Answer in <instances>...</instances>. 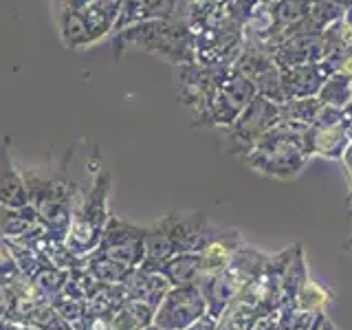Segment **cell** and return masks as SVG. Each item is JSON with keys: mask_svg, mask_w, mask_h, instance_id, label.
Listing matches in <instances>:
<instances>
[{"mask_svg": "<svg viewBox=\"0 0 352 330\" xmlns=\"http://www.w3.org/2000/svg\"><path fill=\"white\" fill-rule=\"evenodd\" d=\"M346 9L348 7L337 3V0H313V5H311V9H308L306 18L289 33V36H293V33H324L344 18Z\"/></svg>", "mask_w": 352, "mask_h": 330, "instance_id": "22", "label": "cell"}, {"mask_svg": "<svg viewBox=\"0 0 352 330\" xmlns=\"http://www.w3.org/2000/svg\"><path fill=\"white\" fill-rule=\"evenodd\" d=\"M190 3H198V5H209V7H223L227 0H190Z\"/></svg>", "mask_w": 352, "mask_h": 330, "instance_id": "38", "label": "cell"}, {"mask_svg": "<svg viewBox=\"0 0 352 330\" xmlns=\"http://www.w3.org/2000/svg\"><path fill=\"white\" fill-rule=\"evenodd\" d=\"M311 5H313V0H275V3H271V14H273L275 40H278V47L282 44V40L306 18ZM275 51H278V49H275Z\"/></svg>", "mask_w": 352, "mask_h": 330, "instance_id": "25", "label": "cell"}, {"mask_svg": "<svg viewBox=\"0 0 352 330\" xmlns=\"http://www.w3.org/2000/svg\"><path fill=\"white\" fill-rule=\"evenodd\" d=\"M308 130L311 126L280 119L245 157L247 168L278 181L295 179L304 170L306 161L311 159Z\"/></svg>", "mask_w": 352, "mask_h": 330, "instance_id": "3", "label": "cell"}, {"mask_svg": "<svg viewBox=\"0 0 352 330\" xmlns=\"http://www.w3.org/2000/svg\"><path fill=\"white\" fill-rule=\"evenodd\" d=\"M326 58H328V44L324 33H293L273 53V60L280 66V71L324 62Z\"/></svg>", "mask_w": 352, "mask_h": 330, "instance_id": "15", "label": "cell"}, {"mask_svg": "<svg viewBox=\"0 0 352 330\" xmlns=\"http://www.w3.org/2000/svg\"><path fill=\"white\" fill-rule=\"evenodd\" d=\"M346 251H350V253H352V236L346 240Z\"/></svg>", "mask_w": 352, "mask_h": 330, "instance_id": "40", "label": "cell"}, {"mask_svg": "<svg viewBox=\"0 0 352 330\" xmlns=\"http://www.w3.org/2000/svg\"><path fill=\"white\" fill-rule=\"evenodd\" d=\"M335 73V69L326 60L295 66V69H284L282 75V91L284 99H302V97H317L326 80Z\"/></svg>", "mask_w": 352, "mask_h": 330, "instance_id": "16", "label": "cell"}, {"mask_svg": "<svg viewBox=\"0 0 352 330\" xmlns=\"http://www.w3.org/2000/svg\"><path fill=\"white\" fill-rule=\"evenodd\" d=\"M154 313H157V308L137 302V300H126L115 313L110 328L113 330H148L154 324Z\"/></svg>", "mask_w": 352, "mask_h": 330, "instance_id": "26", "label": "cell"}, {"mask_svg": "<svg viewBox=\"0 0 352 330\" xmlns=\"http://www.w3.org/2000/svg\"><path fill=\"white\" fill-rule=\"evenodd\" d=\"M91 3L93 0H58L55 9H58V16H69V14H80Z\"/></svg>", "mask_w": 352, "mask_h": 330, "instance_id": "34", "label": "cell"}, {"mask_svg": "<svg viewBox=\"0 0 352 330\" xmlns=\"http://www.w3.org/2000/svg\"><path fill=\"white\" fill-rule=\"evenodd\" d=\"M236 71L242 73L253 84L256 93L271 99L275 104H284V91H282V75L280 66L275 64L273 55L264 53L262 49L245 44L240 58L236 60Z\"/></svg>", "mask_w": 352, "mask_h": 330, "instance_id": "14", "label": "cell"}, {"mask_svg": "<svg viewBox=\"0 0 352 330\" xmlns=\"http://www.w3.org/2000/svg\"><path fill=\"white\" fill-rule=\"evenodd\" d=\"M203 315H207V302L198 284L172 286L157 306L152 326L159 330H187Z\"/></svg>", "mask_w": 352, "mask_h": 330, "instance_id": "12", "label": "cell"}, {"mask_svg": "<svg viewBox=\"0 0 352 330\" xmlns=\"http://www.w3.org/2000/svg\"><path fill=\"white\" fill-rule=\"evenodd\" d=\"M216 326H218V319L207 313V315H203L201 319H198V322H194L187 330H216Z\"/></svg>", "mask_w": 352, "mask_h": 330, "instance_id": "37", "label": "cell"}, {"mask_svg": "<svg viewBox=\"0 0 352 330\" xmlns=\"http://www.w3.org/2000/svg\"><path fill=\"white\" fill-rule=\"evenodd\" d=\"M124 0H93L80 14L58 16L60 38L66 49H86L115 33Z\"/></svg>", "mask_w": 352, "mask_h": 330, "instance_id": "9", "label": "cell"}, {"mask_svg": "<svg viewBox=\"0 0 352 330\" xmlns=\"http://www.w3.org/2000/svg\"><path fill=\"white\" fill-rule=\"evenodd\" d=\"M146 231L148 227L126 223L119 216L110 214L95 251L126 269H139L146 262Z\"/></svg>", "mask_w": 352, "mask_h": 330, "instance_id": "11", "label": "cell"}, {"mask_svg": "<svg viewBox=\"0 0 352 330\" xmlns=\"http://www.w3.org/2000/svg\"><path fill=\"white\" fill-rule=\"evenodd\" d=\"M115 55L128 49L157 55L170 66H183L194 62V36L185 25L176 20H146L132 25L113 36Z\"/></svg>", "mask_w": 352, "mask_h": 330, "instance_id": "4", "label": "cell"}, {"mask_svg": "<svg viewBox=\"0 0 352 330\" xmlns=\"http://www.w3.org/2000/svg\"><path fill=\"white\" fill-rule=\"evenodd\" d=\"M308 264H306V256H304V245L297 242L295 256L286 269L284 282H282V302H280V311H297V297H300V291L304 282L308 280Z\"/></svg>", "mask_w": 352, "mask_h": 330, "instance_id": "24", "label": "cell"}, {"mask_svg": "<svg viewBox=\"0 0 352 330\" xmlns=\"http://www.w3.org/2000/svg\"><path fill=\"white\" fill-rule=\"evenodd\" d=\"M242 247H245V242H242L238 229H216V234L209 238V242L201 251H198L201 267H203V278L227 269Z\"/></svg>", "mask_w": 352, "mask_h": 330, "instance_id": "18", "label": "cell"}, {"mask_svg": "<svg viewBox=\"0 0 352 330\" xmlns=\"http://www.w3.org/2000/svg\"><path fill=\"white\" fill-rule=\"evenodd\" d=\"M71 159L73 148L64 154V159L58 165H51L47 170L31 168L22 172L29 207L44 225V229L49 231V236L62 242L69 234L73 209L82 192V185L66 174V163Z\"/></svg>", "mask_w": 352, "mask_h": 330, "instance_id": "1", "label": "cell"}, {"mask_svg": "<svg viewBox=\"0 0 352 330\" xmlns=\"http://www.w3.org/2000/svg\"><path fill=\"white\" fill-rule=\"evenodd\" d=\"M271 3H275V0H271Z\"/></svg>", "mask_w": 352, "mask_h": 330, "instance_id": "42", "label": "cell"}, {"mask_svg": "<svg viewBox=\"0 0 352 330\" xmlns=\"http://www.w3.org/2000/svg\"><path fill=\"white\" fill-rule=\"evenodd\" d=\"M256 95L258 93H256V88H253V84L245 75L236 71V66L220 69V75L214 84L212 95H209L205 115L201 119V124H198V128L227 130L240 117L242 110L253 102Z\"/></svg>", "mask_w": 352, "mask_h": 330, "instance_id": "8", "label": "cell"}, {"mask_svg": "<svg viewBox=\"0 0 352 330\" xmlns=\"http://www.w3.org/2000/svg\"><path fill=\"white\" fill-rule=\"evenodd\" d=\"M337 3H341V5H346V7H350V5H352V0H337Z\"/></svg>", "mask_w": 352, "mask_h": 330, "instance_id": "41", "label": "cell"}, {"mask_svg": "<svg viewBox=\"0 0 352 330\" xmlns=\"http://www.w3.org/2000/svg\"><path fill=\"white\" fill-rule=\"evenodd\" d=\"M319 330H337V328H335V324H333V322H330V319L326 317V322L322 324V328H319Z\"/></svg>", "mask_w": 352, "mask_h": 330, "instance_id": "39", "label": "cell"}, {"mask_svg": "<svg viewBox=\"0 0 352 330\" xmlns=\"http://www.w3.org/2000/svg\"><path fill=\"white\" fill-rule=\"evenodd\" d=\"M317 99L324 106H333L337 110H344L352 104V77L335 71L322 86Z\"/></svg>", "mask_w": 352, "mask_h": 330, "instance_id": "28", "label": "cell"}, {"mask_svg": "<svg viewBox=\"0 0 352 330\" xmlns=\"http://www.w3.org/2000/svg\"><path fill=\"white\" fill-rule=\"evenodd\" d=\"M322 106L324 104L319 102L317 97L286 99L284 104H280V119L293 121V124H302V126H313Z\"/></svg>", "mask_w": 352, "mask_h": 330, "instance_id": "29", "label": "cell"}, {"mask_svg": "<svg viewBox=\"0 0 352 330\" xmlns=\"http://www.w3.org/2000/svg\"><path fill=\"white\" fill-rule=\"evenodd\" d=\"M216 229L203 212L176 214L170 212L146 231V262L141 267H159L181 253H198Z\"/></svg>", "mask_w": 352, "mask_h": 330, "instance_id": "5", "label": "cell"}, {"mask_svg": "<svg viewBox=\"0 0 352 330\" xmlns=\"http://www.w3.org/2000/svg\"><path fill=\"white\" fill-rule=\"evenodd\" d=\"M350 146V137L344 124V110L322 106L315 124L308 130V154L322 159L341 161Z\"/></svg>", "mask_w": 352, "mask_h": 330, "instance_id": "13", "label": "cell"}, {"mask_svg": "<svg viewBox=\"0 0 352 330\" xmlns=\"http://www.w3.org/2000/svg\"><path fill=\"white\" fill-rule=\"evenodd\" d=\"M124 289L128 293V300H137V302L157 308L163 302V297L168 295V291L172 289V284L165 280L159 271L139 267L128 275V280L124 282Z\"/></svg>", "mask_w": 352, "mask_h": 330, "instance_id": "21", "label": "cell"}, {"mask_svg": "<svg viewBox=\"0 0 352 330\" xmlns=\"http://www.w3.org/2000/svg\"><path fill=\"white\" fill-rule=\"evenodd\" d=\"M49 231L33 214V209H9L0 205V240L14 242V245L33 247L38 240L47 238Z\"/></svg>", "mask_w": 352, "mask_h": 330, "instance_id": "17", "label": "cell"}, {"mask_svg": "<svg viewBox=\"0 0 352 330\" xmlns=\"http://www.w3.org/2000/svg\"><path fill=\"white\" fill-rule=\"evenodd\" d=\"M152 271H159L172 286H190L203 280V267L198 253H181V256L165 260L159 267H152Z\"/></svg>", "mask_w": 352, "mask_h": 330, "instance_id": "23", "label": "cell"}, {"mask_svg": "<svg viewBox=\"0 0 352 330\" xmlns=\"http://www.w3.org/2000/svg\"><path fill=\"white\" fill-rule=\"evenodd\" d=\"M20 271H18V264L11 256V251L7 249V245L0 240V282H11L14 278H18Z\"/></svg>", "mask_w": 352, "mask_h": 330, "instance_id": "33", "label": "cell"}, {"mask_svg": "<svg viewBox=\"0 0 352 330\" xmlns=\"http://www.w3.org/2000/svg\"><path fill=\"white\" fill-rule=\"evenodd\" d=\"M249 330H280L278 328V313L264 315V317H256V322L251 324Z\"/></svg>", "mask_w": 352, "mask_h": 330, "instance_id": "36", "label": "cell"}, {"mask_svg": "<svg viewBox=\"0 0 352 330\" xmlns=\"http://www.w3.org/2000/svg\"><path fill=\"white\" fill-rule=\"evenodd\" d=\"M176 5H179V0H124L115 33L146 20H172Z\"/></svg>", "mask_w": 352, "mask_h": 330, "instance_id": "20", "label": "cell"}, {"mask_svg": "<svg viewBox=\"0 0 352 330\" xmlns=\"http://www.w3.org/2000/svg\"><path fill=\"white\" fill-rule=\"evenodd\" d=\"M245 49V33L231 20L223 7L214 11L207 25L194 36V62L209 69L234 66Z\"/></svg>", "mask_w": 352, "mask_h": 330, "instance_id": "7", "label": "cell"}, {"mask_svg": "<svg viewBox=\"0 0 352 330\" xmlns=\"http://www.w3.org/2000/svg\"><path fill=\"white\" fill-rule=\"evenodd\" d=\"M0 205L9 209H29L27 187L22 172L11 157V139L7 137L0 143Z\"/></svg>", "mask_w": 352, "mask_h": 330, "instance_id": "19", "label": "cell"}, {"mask_svg": "<svg viewBox=\"0 0 352 330\" xmlns=\"http://www.w3.org/2000/svg\"><path fill=\"white\" fill-rule=\"evenodd\" d=\"M330 302H333V291L326 289L322 282H317L315 278L308 275V280L304 282L302 291H300V297H297V311L326 313Z\"/></svg>", "mask_w": 352, "mask_h": 330, "instance_id": "31", "label": "cell"}, {"mask_svg": "<svg viewBox=\"0 0 352 330\" xmlns=\"http://www.w3.org/2000/svg\"><path fill=\"white\" fill-rule=\"evenodd\" d=\"M341 163H344L346 179H348V207H350V220H352V143L344 152V157H341Z\"/></svg>", "mask_w": 352, "mask_h": 330, "instance_id": "35", "label": "cell"}, {"mask_svg": "<svg viewBox=\"0 0 352 330\" xmlns=\"http://www.w3.org/2000/svg\"><path fill=\"white\" fill-rule=\"evenodd\" d=\"M260 3H262V0H227V3L223 5V9L238 27H245Z\"/></svg>", "mask_w": 352, "mask_h": 330, "instance_id": "32", "label": "cell"}, {"mask_svg": "<svg viewBox=\"0 0 352 330\" xmlns=\"http://www.w3.org/2000/svg\"><path fill=\"white\" fill-rule=\"evenodd\" d=\"M280 121V104L256 95L253 102L242 110L240 117L225 130L229 152L245 159L256 148V143Z\"/></svg>", "mask_w": 352, "mask_h": 330, "instance_id": "10", "label": "cell"}, {"mask_svg": "<svg viewBox=\"0 0 352 330\" xmlns=\"http://www.w3.org/2000/svg\"><path fill=\"white\" fill-rule=\"evenodd\" d=\"M84 260H86V271L91 273L95 280L106 282V284H124L128 280V275L135 271V269H126L113 260L99 256L97 251L88 253Z\"/></svg>", "mask_w": 352, "mask_h": 330, "instance_id": "30", "label": "cell"}, {"mask_svg": "<svg viewBox=\"0 0 352 330\" xmlns=\"http://www.w3.org/2000/svg\"><path fill=\"white\" fill-rule=\"evenodd\" d=\"M31 249H36L38 253H42L44 258H47L49 264H53L55 269H62V271H73V269H82L86 267V260L75 256V253L66 247V242L62 240H55L51 236L38 240L36 245Z\"/></svg>", "mask_w": 352, "mask_h": 330, "instance_id": "27", "label": "cell"}, {"mask_svg": "<svg viewBox=\"0 0 352 330\" xmlns=\"http://www.w3.org/2000/svg\"><path fill=\"white\" fill-rule=\"evenodd\" d=\"M269 260V253H262L258 249L251 247H242L236 258L231 260L227 269L214 275H205V278L198 282V289L205 295L207 302V313L212 317H220L225 308L236 300L240 291L262 273L264 264Z\"/></svg>", "mask_w": 352, "mask_h": 330, "instance_id": "6", "label": "cell"}, {"mask_svg": "<svg viewBox=\"0 0 352 330\" xmlns=\"http://www.w3.org/2000/svg\"><path fill=\"white\" fill-rule=\"evenodd\" d=\"M88 170H91V183L82 187L80 198H77L73 209L69 234H66L64 240L66 247L80 258H86L88 253H93L99 247V240H102V234L110 218L108 196L113 176L102 165L97 148L91 163H88Z\"/></svg>", "mask_w": 352, "mask_h": 330, "instance_id": "2", "label": "cell"}]
</instances>
